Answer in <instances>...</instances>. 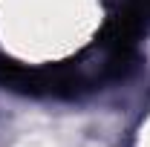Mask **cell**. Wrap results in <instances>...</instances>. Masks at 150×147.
<instances>
[{"mask_svg":"<svg viewBox=\"0 0 150 147\" xmlns=\"http://www.w3.org/2000/svg\"><path fill=\"white\" fill-rule=\"evenodd\" d=\"M15 147H61V144H58V139L46 136V133H32V136H23Z\"/></svg>","mask_w":150,"mask_h":147,"instance_id":"obj_1","label":"cell"}]
</instances>
